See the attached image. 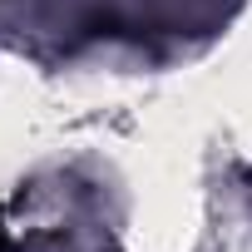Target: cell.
Listing matches in <instances>:
<instances>
[{"instance_id":"cell-1","label":"cell","mask_w":252,"mask_h":252,"mask_svg":"<svg viewBox=\"0 0 252 252\" xmlns=\"http://www.w3.org/2000/svg\"><path fill=\"white\" fill-rule=\"evenodd\" d=\"M0 252H15V237H10V227H5V218H0Z\"/></svg>"}]
</instances>
